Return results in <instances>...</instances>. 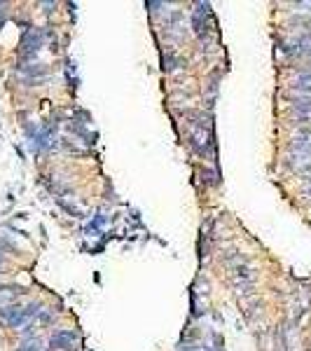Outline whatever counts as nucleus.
I'll list each match as a JSON object with an SVG mask.
<instances>
[{
    "label": "nucleus",
    "instance_id": "obj_1",
    "mask_svg": "<svg viewBox=\"0 0 311 351\" xmlns=\"http://www.w3.org/2000/svg\"><path fill=\"white\" fill-rule=\"evenodd\" d=\"M73 342H75V337H73V332H54L52 337V347L59 349V351H66L73 347Z\"/></svg>",
    "mask_w": 311,
    "mask_h": 351
},
{
    "label": "nucleus",
    "instance_id": "obj_2",
    "mask_svg": "<svg viewBox=\"0 0 311 351\" xmlns=\"http://www.w3.org/2000/svg\"><path fill=\"white\" fill-rule=\"evenodd\" d=\"M38 349H40V342L38 339H28L26 344H21L19 351H38Z\"/></svg>",
    "mask_w": 311,
    "mask_h": 351
}]
</instances>
